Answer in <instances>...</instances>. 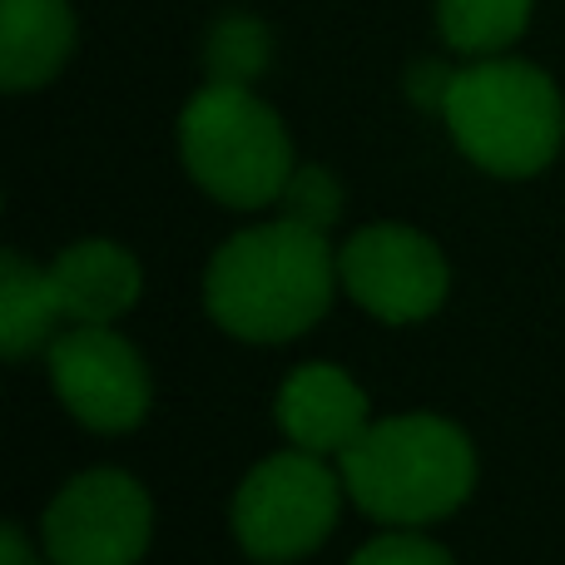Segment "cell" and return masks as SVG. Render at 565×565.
Segmentation results:
<instances>
[{
    "mask_svg": "<svg viewBox=\"0 0 565 565\" xmlns=\"http://www.w3.org/2000/svg\"><path fill=\"white\" fill-rule=\"evenodd\" d=\"M278 209L288 218H298V224L322 228V234H328V228L342 218V184H338V174H332V169H322V164H298V169H292V179H288V189H282Z\"/></svg>",
    "mask_w": 565,
    "mask_h": 565,
    "instance_id": "15",
    "label": "cell"
},
{
    "mask_svg": "<svg viewBox=\"0 0 565 565\" xmlns=\"http://www.w3.org/2000/svg\"><path fill=\"white\" fill-rule=\"evenodd\" d=\"M45 268L60 292L65 322H105V328H115L139 302V288H145L139 258L125 244H109V238H79V244L60 248Z\"/></svg>",
    "mask_w": 565,
    "mask_h": 565,
    "instance_id": "10",
    "label": "cell"
},
{
    "mask_svg": "<svg viewBox=\"0 0 565 565\" xmlns=\"http://www.w3.org/2000/svg\"><path fill=\"white\" fill-rule=\"evenodd\" d=\"M149 541L154 501L119 467L70 477L40 516V546L50 565H139Z\"/></svg>",
    "mask_w": 565,
    "mask_h": 565,
    "instance_id": "6",
    "label": "cell"
},
{
    "mask_svg": "<svg viewBox=\"0 0 565 565\" xmlns=\"http://www.w3.org/2000/svg\"><path fill=\"white\" fill-rule=\"evenodd\" d=\"M338 288V248L322 228H308L288 214L228 234L204 268L209 318L228 338L258 348L292 342L318 328Z\"/></svg>",
    "mask_w": 565,
    "mask_h": 565,
    "instance_id": "1",
    "label": "cell"
},
{
    "mask_svg": "<svg viewBox=\"0 0 565 565\" xmlns=\"http://www.w3.org/2000/svg\"><path fill=\"white\" fill-rule=\"evenodd\" d=\"M348 565H457V561H451L447 546L422 536L417 526H387L382 536H372L367 546H358V556Z\"/></svg>",
    "mask_w": 565,
    "mask_h": 565,
    "instance_id": "16",
    "label": "cell"
},
{
    "mask_svg": "<svg viewBox=\"0 0 565 565\" xmlns=\"http://www.w3.org/2000/svg\"><path fill=\"white\" fill-rule=\"evenodd\" d=\"M447 135L477 169L497 179H531L561 154V85L531 60L487 55L451 75L441 99Z\"/></svg>",
    "mask_w": 565,
    "mask_h": 565,
    "instance_id": "3",
    "label": "cell"
},
{
    "mask_svg": "<svg viewBox=\"0 0 565 565\" xmlns=\"http://www.w3.org/2000/svg\"><path fill=\"white\" fill-rule=\"evenodd\" d=\"M451 75H457V70H441V65H431V60H422V65H412V79H407L412 99H417L422 109H437V115H441V99H447Z\"/></svg>",
    "mask_w": 565,
    "mask_h": 565,
    "instance_id": "17",
    "label": "cell"
},
{
    "mask_svg": "<svg viewBox=\"0 0 565 565\" xmlns=\"http://www.w3.org/2000/svg\"><path fill=\"white\" fill-rule=\"evenodd\" d=\"M348 501L382 526H431L477 491V447L451 417L397 412L377 417L338 457Z\"/></svg>",
    "mask_w": 565,
    "mask_h": 565,
    "instance_id": "2",
    "label": "cell"
},
{
    "mask_svg": "<svg viewBox=\"0 0 565 565\" xmlns=\"http://www.w3.org/2000/svg\"><path fill=\"white\" fill-rule=\"evenodd\" d=\"M332 457L318 451H274L264 457L228 501V531L238 551L264 565L302 561L338 531L348 481L342 467H328Z\"/></svg>",
    "mask_w": 565,
    "mask_h": 565,
    "instance_id": "5",
    "label": "cell"
},
{
    "mask_svg": "<svg viewBox=\"0 0 565 565\" xmlns=\"http://www.w3.org/2000/svg\"><path fill=\"white\" fill-rule=\"evenodd\" d=\"M0 565H50V561H45V546H35L20 526H6L0 531Z\"/></svg>",
    "mask_w": 565,
    "mask_h": 565,
    "instance_id": "18",
    "label": "cell"
},
{
    "mask_svg": "<svg viewBox=\"0 0 565 565\" xmlns=\"http://www.w3.org/2000/svg\"><path fill=\"white\" fill-rule=\"evenodd\" d=\"M179 159L214 204L244 214L278 204L298 169L278 109L258 99L254 85H224V79H209L189 95L179 115Z\"/></svg>",
    "mask_w": 565,
    "mask_h": 565,
    "instance_id": "4",
    "label": "cell"
},
{
    "mask_svg": "<svg viewBox=\"0 0 565 565\" xmlns=\"http://www.w3.org/2000/svg\"><path fill=\"white\" fill-rule=\"evenodd\" d=\"M60 322H65V308L50 282V268L10 248L0 258V352L10 362L35 358L60 338Z\"/></svg>",
    "mask_w": 565,
    "mask_h": 565,
    "instance_id": "12",
    "label": "cell"
},
{
    "mask_svg": "<svg viewBox=\"0 0 565 565\" xmlns=\"http://www.w3.org/2000/svg\"><path fill=\"white\" fill-rule=\"evenodd\" d=\"M274 417L282 437H288V447L318 451V457H332V461L377 422L367 392L338 362H302V367H292L274 397Z\"/></svg>",
    "mask_w": 565,
    "mask_h": 565,
    "instance_id": "9",
    "label": "cell"
},
{
    "mask_svg": "<svg viewBox=\"0 0 565 565\" xmlns=\"http://www.w3.org/2000/svg\"><path fill=\"white\" fill-rule=\"evenodd\" d=\"M75 35L70 0H0V85L10 95L50 85L75 55Z\"/></svg>",
    "mask_w": 565,
    "mask_h": 565,
    "instance_id": "11",
    "label": "cell"
},
{
    "mask_svg": "<svg viewBox=\"0 0 565 565\" xmlns=\"http://www.w3.org/2000/svg\"><path fill=\"white\" fill-rule=\"evenodd\" d=\"M342 292L377 322H422L447 302L451 268L437 238L407 224H367L338 248Z\"/></svg>",
    "mask_w": 565,
    "mask_h": 565,
    "instance_id": "8",
    "label": "cell"
},
{
    "mask_svg": "<svg viewBox=\"0 0 565 565\" xmlns=\"http://www.w3.org/2000/svg\"><path fill=\"white\" fill-rule=\"evenodd\" d=\"M536 0H437V30L447 50L467 60L487 55H511L531 25Z\"/></svg>",
    "mask_w": 565,
    "mask_h": 565,
    "instance_id": "13",
    "label": "cell"
},
{
    "mask_svg": "<svg viewBox=\"0 0 565 565\" xmlns=\"http://www.w3.org/2000/svg\"><path fill=\"white\" fill-rule=\"evenodd\" d=\"M268 25L258 15H224L204 40V65H209V79H224V85H254L258 75L268 70Z\"/></svg>",
    "mask_w": 565,
    "mask_h": 565,
    "instance_id": "14",
    "label": "cell"
},
{
    "mask_svg": "<svg viewBox=\"0 0 565 565\" xmlns=\"http://www.w3.org/2000/svg\"><path fill=\"white\" fill-rule=\"evenodd\" d=\"M55 397L79 427L99 437H125L149 417L154 382L129 338L105 322H65L60 338L45 348Z\"/></svg>",
    "mask_w": 565,
    "mask_h": 565,
    "instance_id": "7",
    "label": "cell"
}]
</instances>
